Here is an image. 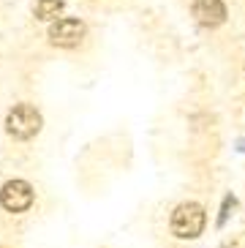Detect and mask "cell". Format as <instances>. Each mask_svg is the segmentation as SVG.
<instances>
[{
	"instance_id": "obj_6",
	"label": "cell",
	"mask_w": 245,
	"mask_h": 248,
	"mask_svg": "<svg viewBox=\"0 0 245 248\" xmlns=\"http://www.w3.org/2000/svg\"><path fill=\"white\" fill-rule=\"evenodd\" d=\"M58 14H63V0H38L36 3V19L49 22Z\"/></svg>"
},
{
	"instance_id": "obj_3",
	"label": "cell",
	"mask_w": 245,
	"mask_h": 248,
	"mask_svg": "<svg viewBox=\"0 0 245 248\" xmlns=\"http://www.w3.org/2000/svg\"><path fill=\"white\" fill-rule=\"evenodd\" d=\"M0 204L8 213H25L33 204V186L28 180H8L0 188Z\"/></svg>"
},
{
	"instance_id": "obj_4",
	"label": "cell",
	"mask_w": 245,
	"mask_h": 248,
	"mask_svg": "<svg viewBox=\"0 0 245 248\" xmlns=\"http://www.w3.org/2000/svg\"><path fill=\"white\" fill-rule=\"evenodd\" d=\"M85 38V22L74 19V16H63L49 28V41L55 46H63V49H71Z\"/></svg>"
},
{
	"instance_id": "obj_1",
	"label": "cell",
	"mask_w": 245,
	"mask_h": 248,
	"mask_svg": "<svg viewBox=\"0 0 245 248\" xmlns=\"http://www.w3.org/2000/svg\"><path fill=\"white\" fill-rule=\"evenodd\" d=\"M204 224H207V213H204L202 204H196V202L177 204L172 213V218H169V229L180 240H194V237H199L204 232Z\"/></svg>"
},
{
	"instance_id": "obj_5",
	"label": "cell",
	"mask_w": 245,
	"mask_h": 248,
	"mask_svg": "<svg viewBox=\"0 0 245 248\" xmlns=\"http://www.w3.org/2000/svg\"><path fill=\"white\" fill-rule=\"evenodd\" d=\"M194 16L196 22L204 25V28H218V25L226 22V6L221 0H196Z\"/></svg>"
},
{
	"instance_id": "obj_2",
	"label": "cell",
	"mask_w": 245,
	"mask_h": 248,
	"mask_svg": "<svg viewBox=\"0 0 245 248\" xmlns=\"http://www.w3.org/2000/svg\"><path fill=\"white\" fill-rule=\"evenodd\" d=\"M41 112L33 104H16L6 117V131L14 139H33L41 131Z\"/></svg>"
}]
</instances>
